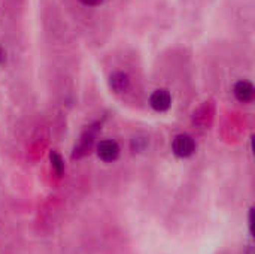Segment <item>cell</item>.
<instances>
[{
	"label": "cell",
	"instance_id": "ba28073f",
	"mask_svg": "<svg viewBox=\"0 0 255 254\" xmlns=\"http://www.w3.org/2000/svg\"><path fill=\"white\" fill-rule=\"evenodd\" d=\"M253 217H254V210L251 208V210H250V214H248V225H250V232H251V234L254 232V229H253V226H254V219H253Z\"/></svg>",
	"mask_w": 255,
	"mask_h": 254
},
{
	"label": "cell",
	"instance_id": "30bf717a",
	"mask_svg": "<svg viewBox=\"0 0 255 254\" xmlns=\"http://www.w3.org/2000/svg\"><path fill=\"white\" fill-rule=\"evenodd\" d=\"M3 60V52H1V49H0V61Z\"/></svg>",
	"mask_w": 255,
	"mask_h": 254
},
{
	"label": "cell",
	"instance_id": "52a82bcc",
	"mask_svg": "<svg viewBox=\"0 0 255 254\" xmlns=\"http://www.w3.org/2000/svg\"><path fill=\"white\" fill-rule=\"evenodd\" d=\"M51 163H52V168H54L55 174L58 177H61L63 172H64V162H63L61 156L57 154V153H51Z\"/></svg>",
	"mask_w": 255,
	"mask_h": 254
},
{
	"label": "cell",
	"instance_id": "8992f818",
	"mask_svg": "<svg viewBox=\"0 0 255 254\" xmlns=\"http://www.w3.org/2000/svg\"><path fill=\"white\" fill-rule=\"evenodd\" d=\"M109 85L115 93H124L130 87V76L124 72H114L109 76Z\"/></svg>",
	"mask_w": 255,
	"mask_h": 254
},
{
	"label": "cell",
	"instance_id": "9c48e42d",
	"mask_svg": "<svg viewBox=\"0 0 255 254\" xmlns=\"http://www.w3.org/2000/svg\"><path fill=\"white\" fill-rule=\"evenodd\" d=\"M84 4H88V6H96V4H99V3H102L103 0H81Z\"/></svg>",
	"mask_w": 255,
	"mask_h": 254
},
{
	"label": "cell",
	"instance_id": "277c9868",
	"mask_svg": "<svg viewBox=\"0 0 255 254\" xmlns=\"http://www.w3.org/2000/svg\"><path fill=\"white\" fill-rule=\"evenodd\" d=\"M97 156L106 163L115 162L120 157V145L111 139L100 141V144L97 145Z\"/></svg>",
	"mask_w": 255,
	"mask_h": 254
},
{
	"label": "cell",
	"instance_id": "5b68a950",
	"mask_svg": "<svg viewBox=\"0 0 255 254\" xmlns=\"http://www.w3.org/2000/svg\"><path fill=\"white\" fill-rule=\"evenodd\" d=\"M233 93H235V97L239 102L247 103V102H251L254 99L255 88L250 81H239V82H236V85L233 88Z\"/></svg>",
	"mask_w": 255,
	"mask_h": 254
},
{
	"label": "cell",
	"instance_id": "7a4b0ae2",
	"mask_svg": "<svg viewBox=\"0 0 255 254\" xmlns=\"http://www.w3.org/2000/svg\"><path fill=\"white\" fill-rule=\"evenodd\" d=\"M172 150L176 157H181V159L191 157L196 151V141L193 139V136H190L187 133H181V135L175 136V139L172 142Z\"/></svg>",
	"mask_w": 255,
	"mask_h": 254
},
{
	"label": "cell",
	"instance_id": "3957f363",
	"mask_svg": "<svg viewBox=\"0 0 255 254\" xmlns=\"http://www.w3.org/2000/svg\"><path fill=\"white\" fill-rule=\"evenodd\" d=\"M149 105L157 112H166L172 106V96L164 88L155 90L149 97Z\"/></svg>",
	"mask_w": 255,
	"mask_h": 254
},
{
	"label": "cell",
	"instance_id": "6da1fadb",
	"mask_svg": "<svg viewBox=\"0 0 255 254\" xmlns=\"http://www.w3.org/2000/svg\"><path fill=\"white\" fill-rule=\"evenodd\" d=\"M100 129H102V123H94V124H91L90 127L85 129V132H84L82 136H81L79 144L75 147V153H73V156H72L73 159H79V157H82L84 154H87V151H88V150L91 148V145L94 144V141H96V138H97Z\"/></svg>",
	"mask_w": 255,
	"mask_h": 254
}]
</instances>
